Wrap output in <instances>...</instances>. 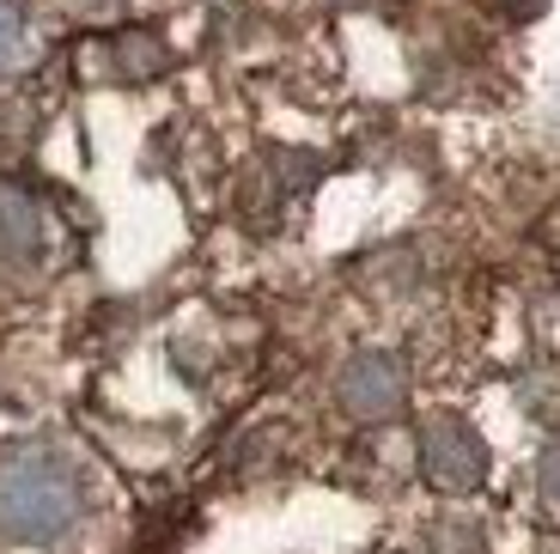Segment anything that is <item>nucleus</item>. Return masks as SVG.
<instances>
[{"label": "nucleus", "mask_w": 560, "mask_h": 554, "mask_svg": "<svg viewBox=\"0 0 560 554\" xmlns=\"http://www.w3.org/2000/svg\"><path fill=\"white\" fill-rule=\"evenodd\" d=\"M80 518V475L56 451H7L0 458V536L56 542Z\"/></svg>", "instance_id": "nucleus-1"}, {"label": "nucleus", "mask_w": 560, "mask_h": 554, "mask_svg": "<svg viewBox=\"0 0 560 554\" xmlns=\"http://www.w3.org/2000/svg\"><path fill=\"white\" fill-rule=\"evenodd\" d=\"M542 494H548V499H560V439L542 451Z\"/></svg>", "instance_id": "nucleus-6"}, {"label": "nucleus", "mask_w": 560, "mask_h": 554, "mask_svg": "<svg viewBox=\"0 0 560 554\" xmlns=\"http://www.w3.org/2000/svg\"><path fill=\"white\" fill-rule=\"evenodd\" d=\"M420 470H427L433 487H445V494H469L488 475V445H481V432L469 420L439 415L420 432Z\"/></svg>", "instance_id": "nucleus-2"}, {"label": "nucleus", "mask_w": 560, "mask_h": 554, "mask_svg": "<svg viewBox=\"0 0 560 554\" xmlns=\"http://www.w3.org/2000/svg\"><path fill=\"white\" fill-rule=\"evenodd\" d=\"M408 396V372L396 354H353L341 372V408L353 420H390Z\"/></svg>", "instance_id": "nucleus-3"}, {"label": "nucleus", "mask_w": 560, "mask_h": 554, "mask_svg": "<svg viewBox=\"0 0 560 554\" xmlns=\"http://www.w3.org/2000/svg\"><path fill=\"white\" fill-rule=\"evenodd\" d=\"M43 244V213L19 183H0V263H31Z\"/></svg>", "instance_id": "nucleus-4"}, {"label": "nucleus", "mask_w": 560, "mask_h": 554, "mask_svg": "<svg viewBox=\"0 0 560 554\" xmlns=\"http://www.w3.org/2000/svg\"><path fill=\"white\" fill-rule=\"evenodd\" d=\"M19 49H25V13L19 0H0V68H13Z\"/></svg>", "instance_id": "nucleus-5"}]
</instances>
